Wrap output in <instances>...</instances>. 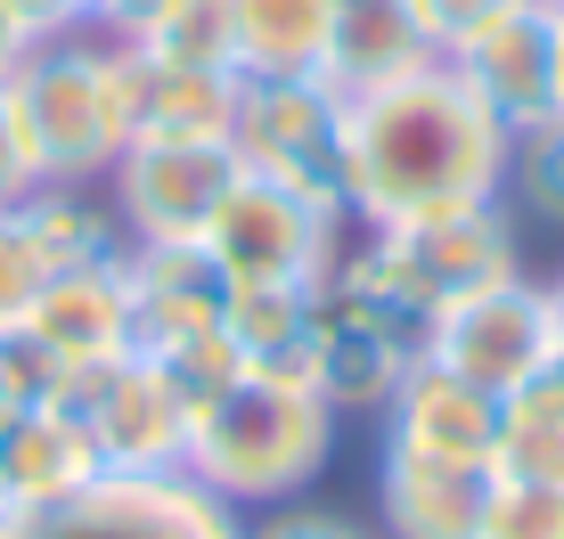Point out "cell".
Instances as JSON below:
<instances>
[{
	"label": "cell",
	"mask_w": 564,
	"mask_h": 539,
	"mask_svg": "<svg viewBox=\"0 0 564 539\" xmlns=\"http://www.w3.org/2000/svg\"><path fill=\"white\" fill-rule=\"evenodd\" d=\"M425 360L434 369H451L466 384H482V393H508L523 384L532 369H549L556 360V295L540 278H499L482 286V295H458L434 311V336H425Z\"/></svg>",
	"instance_id": "8fae6325"
},
{
	"label": "cell",
	"mask_w": 564,
	"mask_h": 539,
	"mask_svg": "<svg viewBox=\"0 0 564 539\" xmlns=\"http://www.w3.org/2000/svg\"><path fill=\"white\" fill-rule=\"evenodd\" d=\"M246 99V74L229 66H148L140 140H229Z\"/></svg>",
	"instance_id": "603a6c76"
},
{
	"label": "cell",
	"mask_w": 564,
	"mask_h": 539,
	"mask_svg": "<svg viewBox=\"0 0 564 539\" xmlns=\"http://www.w3.org/2000/svg\"><path fill=\"white\" fill-rule=\"evenodd\" d=\"M327 16H336V0H229L238 74H246V82H270V74H319Z\"/></svg>",
	"instance_id": "7402d4cb"
},
{
	"label": "cell",
	"mask_w": 564,
	"mask_h": 539,
	"mask_svg": "<svg viewBox=\"0 0 564 539\" xmlns=\"http://www.w3.org/2000/svg\"><path fill=\"white\" fill-rule=\"evenodd\" d=\"M0 539H246V515L188 474H99L57 507L0 515Z\"/></svg>",
	"instance_id": "8992f818"
},
{
	"label": "cell",
	"mask_w": 564,
	"mask_h": 539,
	"mask_svg": "<svg viewBox=\"0 0 564 539\" xmlns=\"http://www.w3.org/2000/svg\"><path fill=\"white\" fill-rule=\"evenodd\" d=\"M360 254L384 270L410 302L442 311L458 295H482V286L516 278V213L508 197H482V205H451V213H417V221H384L360 238Z\"/></svg>",
	"instance_id": "52a82bcc"
},
{
	"label": "cell",
	"mask_w": 564,
	"mask_h": 539,
	"mask_svg": "<svg viewBox=\"0 0 564 539\" xmlns=\"http://www.w3.org/2000/svg\"><path fill=\"white\" fill-rule=\"evenodd\" d=\"M57 409L83 417V433L99 441L107 474H181L188 450V409L164 384L148 352H123L107 369H66L57 384Z\"/></svg>",
	"instance_id": "30bf717a"
},
{
	"label": "cell",
	"mask_w": 564,
	"mask_h": 539,
	"mask_svg": "<svg viewBox=\"0 0 564 539\" xmlns=\"http://www.w3.org/2000/svg\"><path fill=\"white\" fill-rule=\"evenodd\" d=\"M508 140L491 107L466 90L451 57L417 66L410 82H384L352 99V172H344V213L360 229L482 205L508 188Z\"/></svg>",
	"instance_id": "6da1fadb"
},
{
	"label": "cell",
	"mask_w": 564,
	"mask_h": 539,
	"mask_svg": "<svg viewBox=\"0 0 564 539\" xmlns=\"http://www.w3.org/2000/svg\"><path fill=\"white\" fill-rule=\"evenodd\" d=\"M238 180L246 164L229 140H131L107 172L123 245H205Z\"/></svg>",
	"instance_id": "9c48e42d"
},
{
	"label": "cell",
	"mask_w": 564,
	"mask_h": 539,
	"mask_svg": "<svg viewBox=\"0 0 564 539\" xmlns=\"http://www.w3.org/2000/svg\"><path fill=\"white\" fill-rule=\"evenodd\" d=\"M336 458V409L295 376H229L221 393L188 417L181 474L205 483L221 507H279L319 483V466Z\"/></svg>",
	"instance_id": "7a4b0ae2"
},
{
	"label": "cell",
	"mask_w": 564,
	"mask_h": 539,
	"mask_svg": "<svg viewBox=\"0 0 564 539\" xmlns=\"http://www.w3.org/2000/svg\"><path fill=\"white\" fill-rule=\"evenodd\" d=\"M229 343L246 369L311 384V343H319V286H229Z\"/></svg>",
	"instance_id": "ffe728a7"
},
{
	"label": "cell",
	"mask_w": 564,
	"mask_h": 539,
	"mask_svg": "<svg viewBox=\"0 0 564 539\" xmlns=\"http://www.w3.org/2000/svg\"><path fill=\"white\" fill-rule=\"evenodd\" d=\"M0 515H9V498H0Z\"/></svg>",
	"instance_id": "f35d334b"
},
{
	"label": "cell",
	"mask_w": 564,
	"mask_h": 539,
	"mask_svg": "<svg viewBox=\"0 0 564 539\" xmlns=\"http://www.w3.org/2000/svg\"><path fill=\"white\" fill-rule=\"evenodd\" d=\"M246 539H377V531H360L352 515H336V507H303V498H279V507H254Z\"/></svg>",
	"instance_id": "f1b7e54d"
},
{
	"label": "cell",
	"mask_w": 564,
	"mask_h": 539,
	"mask_svg": "<svg viewBox=\"0 0 564 539\" xmlns=\"http://www.w3.org/2000/svg\"><path fill=\"white\" fill-rule=\"evenodd\" d=\"M549 295H556V369H564V278L549 286Z\"/></svg>",
	"instance_id": "d590c367"
},
{
	"label": "cell",
	"mask_w": 564,
	"mask_h": 539,
	"mask_svg": "<svg viewBox=\"0 0 564 539\" xmlns=\"http://www.w3.org/2000/svg\"><path fill=\"white\" fill-rule=\"evenodd\" d=\"M33 295H42V262L25 254V238H17V221L0 213V327H17L33 311Z\"/></svg>",
	"instance_id": "f546056e"
},
{
	"label": "cell",
	"mask_w": 564,
	"mask_h": 539,
	"mask_svg": "<svg viewBox=\"0 0 564 539\" xmlns=\"http://www.w3.org/2000/svg\"><path fill=\"white\" fill-rule=\"evenodd\" d=\"M434 57L442 50L425 42L410 0H336L327 50H319V82H336L344 99H368V90H384V82H410Z\"/></svg>",
	"instance_id": "e0dca14e"
},
{
	"label": "cell",
	"mask_w": 564,
	"mask_h": 539,
	"mask_svg": "<svg viewBox=\"0 0 564 539\" xmlns=\"http://www.w3.org/2000/svg\"><path fill=\"white\" fill-rule=\"evenodd\" d=\"M131 278V352H172L229 319V270L205 245H123Z\"/></svg>",
	"instance_id": "4fadbf2b"
},
{
	"label": "cell",
	"mask_w": 564,
	"mask_h": 539,
	"mask_svg": "<svg viewBox=\"0 0 564 539\" xmlns=\"http://www.w3.org/2000/svg\"><path fill=\"white\" fill-rule=\"evenodd\" d=\"M131 42H140L155 66H229V74H238V25H229V0H164Z\"/></svg>",
	"instance_id": "cb8c5ba5"
},
{
	"label": "cell",
	"mask_w": 564,
	"mask_h": 539,
	"mask_svg": "<svg viewBox=\"0 0 564 539\" xmlns=\"http://www.w3.org/2000/svg\"><path fill=\"white\" fill-rule=\"evenodd\" d=\"M549 9H556V16H564V0H549Z\"/></svg>",
	"instance_id": "74e56055"
},
{
	"label": "cell",
	"mask_w": 564,
	"mask_h": 539,
	"mask_svg": "<svg viewBox=\"0 0 564 539\" xmlns=\"http://www.w3.org/2000/svg\"><path fill=\"white\" fill-rule=\"evenodd\" d=\"M25 327L66 360V369H107V360H123L131 352V278H123V254L50 278L42 295H33Z\"/></svg>",
	"instance_id": "2e32d148"
},
{
	"label": "cell",
	"mask_w": 564,
	"mask_h": 539,
	"mask_svg": "<svg viewBox=\"0 0 564 539\" xmlns=\"http://www.w3.org/2000/svg\"><path fill=\"white\" fill-rule=\"evenodd\" d=\"M229 147L254 180H279L295 197L344 205V172H352V99L319 74H270L246 82Z\"/></svg>",
	"instance_id": "5b68a950"
},
{
	"label": "cell",
	"mask_w": 564,
	"mask_h": 539,
	"mask_svg": "<svg viewBox=\"0 0 564 539\" xmlns=\"http://www.w3.org/2000/svg\"><path fill=\"white\" fill-rule=\"evenodd\" d=\"M107 474L99 441L83 433V417H66L50 400V409H17L0 417V498L17 507H57V498L90 491Z\"/></svg>",
	"instance_id": "ac0fdd59"
},
{
	"label": "cell",
	"mask_w": 564,
	"mask_h": 539,
	"mask_svg": "<svg viewBox=\"0 0 564 539\" xmlns=\"http://www.w3.org/2000/svg\"><path fill=\"white\" fill-rule=\"evenodd\" d=\"M344 221H352L344 205L295 197V188L246 172L205 229V254L229 270V286H319L344 254Z\"/></svg>",
	"instance_id": "ba28073f"
},
{
	"label": "cell",
	"mask_w": 564,
	"mask_h": 539,
	"mask_svg": "<svg viewBox=\"0 0 564 539\" xmlns=\"http://www.w3.org/2000/svg\"><path fill=\"white\" fill-rule=\"evenodd\" d=\"M9 221H17V238H25V254L42 262V286L66 278V270H90V262L123 254V221L74 180H42Z\"/></svg>",
	"instance_id": "d6986e66"
},
{
	"label": "cell",
	"mask_w": 564,
	"mask_h": 539,
	"mask_svg": "<svg viewBox=\"0 0 564 539\" xmlns=\"http://www.w3.org/2000/svg\"><path fill=\"white\" fill-rule=\"evenodd\" d=\"M499 483H564V369H532L523 384L499 393Z\"/></svg>",
	"instance_id": "44dd1931"
},
{
	"label": "cell",
	"mask_w": 564,
	"mask_h": 539,
	"mask_svg": "<svg viewBox=\"0 0 564 539\" xmlns=\"http://www.w3.org/2000/svg\"><path fill=\"white\" fill-rule=\"evenodd\" d=\"M556 57H564V16L549 0H508V9H491L451 50V66L466 74V90H475L499 123L523 131V123H540V114H556Z\"/></svg>",
	"instance_id": "7c38bea8"
},
{
	"label": "cell",
	"mask_w": 564,
	"mask_h": 539,
	"mask_svg": "<svg viewBox=\"0 0 564 539\" xmlns=\"http://www.w3.org/2000/svg\"><path fill=\"white\" fill-rule=\"evenodd\" d=\"M0 16L25 42H74V33H90V0H0Z\"/></svg>",
	"instance_id": "4dcf8cb0"
},
{
	"label": "cell",
	"mask_w": 564,
	"mask_h": 539,
	"mask_svg": "<svg viewBox=\"0 0 564 539\" xmlns=\"http://www.w3.org/2000/svg\"><path fill=\"white\" fill-rule=\"evenodd\" d=\"M491 9H508V0H410V16L425 25V42H434L442 57H451V50H458V42H466V33H475Z\"/></svg>",
	"instance_id": "1f68e13d"
},
{
	"label": "cell",
	"mask_w": 564,
	"mask_h": 539,
	"mask_svg": "<svg viewBox=\"0 0 564 539\" xmlns=\"http://www.w3.org/2000/svg\"><path fill=\"white\" fill-rule=\"evenodd\" d=\"M17 131H25V156L42 180H107L115 156H123V131L107 114V82H99V42H33L17 57V74L0 82Z\"/></svg>",
	"instance_id": "277c9868"
},
{
	"label": "cell",
	"mask_w": 564,
	"mask_h": 539,
	"mask_svg": "<svg viewBox=\"0 0 564 539\" xmlns=\"http://www.w3.org/2000/svg\"><path fill=\"white\" fill-rule=\"evenodd\" d=\"M155 9H164V0H90V25L99 33H140Z\"/></svg>",
	"instance_id": "836d02e7"
},
{
	"label": "cell",
	"mask_w": 564,
	"mask_h": 539,
	"mask_svg": "<svg viewBox=\"0 0 564 539\" xmlns=\"http://www.w3.org/2000/svg\"><path fill=\"white\" fill-rule=\"evenodd\" d=\"M148 360L164 369V384L181 393L188 417H197L229 376H246V360H238V343H229V327H213V336H188V343H172V352H148Z\"/></svg>",
	"instance_id": "4316f807"
},
{
	"label": "cell",
	"mask_w": 564,
	"mask_h": 539,
	"mask_svg": "<svg viewBox=\"0 0 564 539\" xmlns=\"http://www.w3.org/2000/svg\"><path fill=\"white\" fill-rule=\"evenodd\" d=\"M57 384H66V360H57L25 319L0 327V417H17V409H50Z\"/></svg>",
	"instance_id": "484cf974"
},
{
	"label": "cell",
	"mask_w": 564,
	"mask_h": 539,
	"mask_svg": "<svg viewBox=\"0 0 564 539\" xmlns=\"http://www.w3.org/2000/svg\"><path fill=\"white\" fill-rule=\"evenodd\" d=\"M491 491H499L491 466H442V458H410V450L377 458L384 539H475Z\"/></svg>",
	"instance_id": "9a60e30c"
},
{
	"label": "cell",
	"mask_w": 564,
	"mask_h": 539,
	"mask_svg": "<svg viewBox=\"0 0 564 539\" xmlns=\"http://www.w3.org/2000/svg\"><path fill=\"white\" fill-rule=\"evenodd\" d=\"M540 229H564V114H540L508 140V188Z\"/></svg>",
	"instance_id": "d4e9b609"
},
{
	"label": "cell",
	"mask_w": 564,
	"mask_h": 539,
	"mask_svg": "<svg viewBox=\"0 0 564 539\" xmlns=\"http://www.w3.org/2000/svg\"><path fill=\"white\" fill-rule=\"evenodd\" d=\"M434 311L410 302L360 245H344L319 278V343H311V393L336 417H384L401 376L425 360Z\"/></svg>",
	"instance_id": "3957f363"
},
{
	"label": "cell",
	"mask_w": 564,
	"mask_h": 539,
	"mask_svg": "<svg viewBox=\"0 0 564 539\" xmlns=\"http://www.w3.org/2000/svg\"><path fill=\"white\" fill-rule=\"evenodd\" d=\"M384 450L442 458V466H491L499 450V400L482 384H466L434 360H417L401 376V393L384 400Z\"/></svg>",
	"instance_id": "5bb4252c"
},
{
	"label": "cell",
	"mask_w": 564,
	"mask_h": 539,
	"mask_svg": "<svg viewBox=\"0 0 564 539\" xmlns=\"http://www.w3.org/2000/svg\"><path fill=\"white\" fill-rule=\"evenodd\" d=\"M42 188V172H33V156H25V131H17V114H9V99H0V213H17V205Z\"/></svg>",
	"instance_id": "d6a6232c"
},
{
	"label": "cell",
	"mask_w": 564,
	"mask_h": 539,
	"mask_svg": "<svg viewBox=\"0 0 564 539\" xmlns=\"http://www.w3.org/2000/svg\"><path fill=\"white\" fill-rule=\"evenodd\" d=\"M25 50H33V42H25V33L9 25V16H0V82H9V74H17V57H25Z\"/></svg>",
	"instance_id": "e575fe53"
},
{
	"label": "cell",
	"mask_w": 564,
	"mask_h": 539,
	"mask_svg": "<svg viewBox=\"0 0 564 539\" xmlns=\"http://www.w3.org/2000/svg\"><path fill=\"white\" fill-rule=\"evenodd\" d=\"M556 114H564V57H556Z\"/></svg>",
	"instance_id": "8d00e7d4"
},
{
	"label": "cell",
	"mask_w": 564,
	"mask_h": 539,
	"mask_svg": "<svg viewBox=\"0 0 564 539\" xmlns=\"http://www.w3.org/2000/svg\"><path fill=\"white\" fill-rule=\"evenodd\" d=\"M475 539H564V483H499Z\"/></svg>",
	"instance_id": "83f0119b"
}]
</instances>
